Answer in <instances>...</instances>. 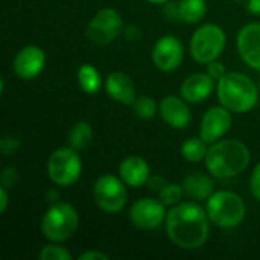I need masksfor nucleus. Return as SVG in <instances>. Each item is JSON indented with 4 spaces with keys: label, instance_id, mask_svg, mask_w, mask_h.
Returning a JSON list of instances; mask_svg holds the SVG:
<instances>
[{
    "label": "nucleus",
    "instance_id": "1",
    "mask_svg": "<svg viewBox=\"0 0 260 260\" xmlns=\"http://www.w3.org/2000/svg\"><path fill=\"white\" fill-rule=\"evenodd\" d=\"M209 215L195 203H178L166 215L169 239L184 250L203 247L209 238Z\"/></svg>",
    "mask_w": 260,
    "mask_h": 260
},
{
    "label": "nucleus",
    "instance_id": "2",
    "mask_svg": "<svg viewBox=\"0 0 260 260\" xmlns=\"http://www.w3.org/2000/svg\"><path fill=\"white\" fill-rule=\"evenodd\" d=\"M250 163L248 148L238 140L215 143L206 155V168L216 178H233L242 174Z\"/></svg>",
    "mask_w": 260,
    "mask_h": 260
},
{
    "label": "nucleus",
    "instance_id": "3",
    "mask_svg": "<svg viewBox=\"0 0 260 260\" xmlns=\"http://www.w3.org/2000/svg\"><path fill=\"white\" fill-rule=\"evenodd\" d=\"M256 84L242 73H225L218 82V98L221 104L233 113H248L257 104Z\"/></svg>",
    "mask_w": 260,
    "mask_h": 260
},
{
    "label": "nucleus",
    "instance_id": "4",
    "mask_svg": "<svg viewBox=\"0 0 260 260\" xmlns=\"http://www.w3.org/2000/svg\"><path fill=\"white\" fill-rule=\"evenodd\" d=\"M210 221L221 229H235L245 218V204L233 192H216L207 201Z\"/></svg>",
    "mask_w": 260,
    "mask_h": 260
},
{
    "label": "nucleus",
    "instance_id": "5",
    "mask_svg": "<svg viewBox=\"0 0 260 260\" xmlns=\"http://www.w3.org/2000/svg\"><path fill=\"white\" fill-rule=\"evenodd\" d=\"M78 213L67 203L53 204L44 215L41 222L43 235L52 242H64L70 239L78 229Z\"/></svg>",
    "mask_w": 260,
    "mask_h": 260
},
{
    "label": "nucleus",
    "instance_id": "6",
    "mask_svg": "<svg viewBox=\"0 0 260 260\" xmlns=\"http://www.w3.org/2000/svg\"><path fill=\"white\" fill-rule=\"evenodd\" d=\"M225 47L224 30L213 23L204 24L195 30L190 40L192 58L201 64H209L215 61Z\"/></svg>",
    "mask_w": 260,
    "mask_h": 260
},
{
    "label": "nucleus",
    "instance_id": "7",
    "mask_svg": "<svg viewBox=\"0 0 260 260\" xmlns=\"http://www.w3.org/2000/svg\"><path fill=\"white\" fill-rule=\"evenodd\" d=\"M82 172L81 157L78 155L76 149L70 148H59L52 152L47 161V174L50 180L58 186H72L78 181Z\"/></svg>",
    "mask_w": 260,
    "mask_h": 260
},
{
    "label": "nucleus",
    "instance_id": "8",
    "mask_svg": "<svg viewBox=\"0 0 260 260\" xmlns=\"http://www.w3.org/2000/svg\"><path fill=\"white\" fill-rule=\"evenodd\" d=\"M123 29V21L116 9H101L88 23L85 35L98 46H105L114 41Z\"/></svg>",
    "mask_w": 260,
    "mask_h": 260
},
{
    "label": "nucleus",
    "instance_id": "9",
    "mask_svg": "<svg viewBox=\"0 0 260 260\" xmlns=\"http://www.w3.org/2000/svg\"><path fill=\"white\" fill-rule=\"evenodd\" d=\"M94 201L107 213H119L126 204V189L122 178L102 175L94 183Z\"/></svg>",
    "mask_w": 260,
    "mask_h": 260
},
{
    "label": "nucleus",
    "instance_id": "10",
    "mask_svg": "<svg viewBox=\"0 0 260 260\" xmlns=\"http://www.w3.org/2000/svg\"><path fill=\"white\" fill-rule=\"evenodd\" d=\"M166 210L161 201L154 198H142L129 209V221L134 227L142 230H154L166 221Z\"/></svg>",
    "mask_w": 260,
    "mask_h": 260
},
{
    "label": "nucleus",
    "instance_id": "11",
    "mask_svg": "<svg viewBox=\"0 0 260 260\" xmlns=\"http://www.w3.org/2000/svg\"><path fill=\"white\" fill-rule=\"evenodd\" d=\"M184 56V49L181 41L174 35L161 37L152 50V59L157 69L161 72H174L180 67Z\"/></svg>",
    "mask_w": 260,
    "mask_h": 260
},
{
    "label": "nucleus",
    "instance_id": "12",
    "mask_svg": "<svg viewBox=\"0 0 260 260\" xmlns=\"http://www.w3.org/2000/svg\"><path fill=\"white\" fill-rule=\"evenodd\" d=\"M232 126V114L230 110H227L224 105L222 107H212L210 110L206 111L203 122H201V129H200V137L206 143H215L218 139L225 136Z\"/></svg>",
    "mask_w": 260,
    "mask_h": 260
},
{
    "label": "nucleus",
    "instance_id": "13",
    "mask_svg": "<svg viewBox=\"0 0 260 260\" xmlns=\"http://www.w3.org/2000/svg\"><path fill=\"white\" fill-rule=\"evenodd\" d=\"M44 64H46L44 52L37 46H27L18 50V53L14 58L12 67L20 79L29 81L37 78L43 72Z\"/></svg>",
    "mask_w": 260,
    "mask_h": 260
},
{
    "label": "nucleus",
    "instance_id": "14",
    "mask_svg": "<svg viewBox=\"0 0 260 260\" xmlns=\"http://www.w3.org/2000/svg\"><path fill=\"white\" fill-rule=\"evenodd\" d=\"M238 50L250 67L260 72V23H250L239 30Z\"/></svg>",
    "mask_w": 260,
    "mask_h": 260
},
{
    "label": "nucleus",
    "instance_id": "15",
    "mask_svg": "<svg viewBox=\"0 0 260 260\" xmlns=\"http://www.w3.org/2000/svg\"><path fill=\"white\" fill-rule=\"evenodd\" d=\"M160 114L163 120L175 129L187 128L192 120L189 107L186 105V102H183V99L177 96H166L161 101Z\"/></svg>",
    "mask_w": 260,
    "mask_h": 260
},
{
    "label": "nucleus",
    "instance_id": "16",
    "mask_svg": "<svg viewBox=\"0 0 260 260\" xmlns=\"http://www.w3.org/2000/svg\"><path fill=\"white\" fill-rule=\"evenodd\" d=\"M215 88V78L209 73H195L181 84V96L186 102L198 104L207 99Z\"/></svg>",
    "mask_w": 260,
    "mask_h": 260
},
{
    "label": "nucleus",
    "instance_id": "17",
    "mask_svg": "<svg viewBox=\"0 0 260 260\" xmlns=\"http://www.w3.org/2000/svg\"><path fill=\"white\" fill-rule=\"evenodd\" d=\"M105 90L110 98L125 105H134L136 102V90L131 78L123 72H113L107 76Z\"/></svg>",
    "mask_w": 260,
    "mask_h": 260
},
{
    "label": "nucleus",
    "instance_id": "18",
    "mask_svg": "<svg viewBox=\"0 0 260 260\" xmlns=\"http://www.w3.org/2000/svg\"><path fill=\"white\" fill-rule=\"evenodd\" d=\"M119 175L125 184L140 187L149 180V165L142 157H128L119 166Z\"/></svg>",
    "mask_w": 260,
    "mask_h": 260
},
{
    "label": "nucleus",
    "instance_id": "19",
    "mask_svg": "<svg viewBox=\"0 0 260 260\" xmlns=\"http://www.w3.org/2000/svg\"><path fill=\"white\" fill-rule=\"evenodd\" d=\"M213 189H215V184H213L212 178L201 172L189 174L183 181V190L187 193V197H190L197 201L210 198L213 195Z\"/></svg>",
    "mask_w": 260,
    "mask_h": 260
},
{
    "label": "nucleus",
    "instance_id": "20",
    "mask_svg": "<svg viewBox=\"0 0 260 260\" xmlns=\"http://www.w3.org/2000/svg\"><path fill=\"white\" fill-rule=\"evenodd\" d=\"M178 17L186 23H198L207 11L206 0H181L177 5Z\"/></svg>",
    "mask_w": 260,
    "mask_h": 260
},
{
    "label": "nucleus",
    "instance_id": "21",
    "mask_svg": "<svg viewBox=\"0 0 260 260\" xmlns=\"http://www.w3.org/2000/svg\"><path fill=\"white\" fill-rule=\"evenodd\" d=\"M78 81L84 93L94 94L99 91L101 87V76L99 72L91 64H82L78 70Z\"/></svg>",
    "mask_w": 260,
    "mask_h": 260
},
{
    "label": "nucleus",
    "instance_id": "22",
    "mask_svg": "<svg viewBox=\"0 0 260 260\" xmlns=\"http://www.w3.org/2000/svg\"><path fill=\"white\" fill-rule=\"evenodd\" d=\"M91 139H93V129H91L90 123H87V122H78L70 129V134H69V143L76 151L87 148L90 145Z\"/></svg>",
    "mask_w": 260,
    "mask_h": 260
},
{
    "label": "nucleus",
    "instance_id": "23",
    "mask_svg": "<svg viewBox=\"0 0 260 260\" xmlns=\"http://www.w3.org/2000/svg\"><path fill=\"white\" fill-rule=\"evenodd\" d=\"M207 146L206 142L200 137V139H187L183 145H181V155L192 163H200L203 160H206L207 155Z\"/></svg>",
    "mask_w": 260,
    "mask_h": 260
},
{
    "label": "nucleus",
    "instance_id": "24",
    "mask_svg": "<svg viewBox=\"0 0 260 260\" xmlns=\"http://www.w3.org/2000/svg\"><path fill=\"white\" fill-rule=\"evenodd\" d=\"M134 111L136 114L143 119V120H151L154 116H155V111H157V104L152 98L149 96H142V98H137L136 102H134Z\"/></svg>",
    "mask_w": 260,
    "mask_h": 260
},
{
    "label": "nucleus",
    "instance_id": "25",
    "mask_svg": "<svg viewBox=\"0 0 260 260\" xmlns=\"http://www.w3.org/2000/svg\"><path fill=\"white\" fill-rule=\"evenodd\" d=\"M183 186L178 184H166L158 193H160V201L165 206H175L180 203L181 197H183Z\"/></svg>",
    "mask_w": 260,
    "mask_h": 260
},
{
    "label": "nucleus",
    "instance_id": "26",
    "mask_svg": "<svg viewBox=\"0 0 260 260\" xmlns=\"http://www.w3.org/2000/svg\"><path fill=\"white\" fill-rule=\"evenodd\" d=\"M40 259L41 260H70L72 254L58 245H46L40 251Z\"/></svg>",
    "mask_w": 260,
    "mask_h": 260
},
{
    "label": "nucleus",
    "instance_id": "27",
    "mask_svg": "<svg viewBox=\"0 0 260 260\" xmlns=\"http://www.w3.org/2000/svg\"><path fill=\"white\" fill-rule=\"evenodd\" d=\"M0 148L3 154H14L20 148V140L14 137H5L0 143Z\"/></svg>",
    "mask_w": 260,
    "mask_h": 260
},
{
    "label": "nucleus",
    "instance_id": "28",
    "mask_svg": "<svg viewBox=\"0 0 260 260\" xmlns=\"http://www.w3.org/2000/svg\"><path fill=\"white\" fill-rule=\"evenodd\" d=\"M250 187H251V193L254 195V198L260 201V163L254 168V171H253L251 181H250Z\"/></svg>",
    "mask_w": 260,
    "mask_h": 260
},
{
    "label": "nucleus",
    "instance_id": "29",
    "mask_svg": "<svg viewBox=\"0 0 260 260\" xmlns=\"http://www.w3.org/2000/svg\"><path fill=\"white\" fill-rule=\"evenodd\" d=\"M207 73L212 76V78H215V79H221L227 72H225V67L221 64V62H216V61H212V62H209L207 64Z\"/></svg>",
    "mask_w": 260,
    "mask_h": 260
},
{
    "label": "nucleus",
    "instance_id": "30",
    "mask_svg": "<svg viewBox=\"0 0 260 260\" xmlns=\"http://www.w3.org/2000/svg\"><path fill=\"white\" fill-rule=\"evenodd\" d=\"M15 181H17V171L12 168L5 169L2 174V186L8 189V187H12L15 184Z\"/></svg>",
    "mask_w": 260,
    "mask_h": 260
},
{
    "label": "nucleus",
    "instance_id": "31",
    "mask_svg": "<svg viewBox=\"0 0 260 260\" xmlns=\"http://www.w3.org/2000/svg\"><path fill=\"white\" fill-rule=\"evenodd\" d=\"M79 260H91V259H108V256L107 254H104V253H101V251H87V253H82L79 257Z\"/></svg>",
    "mask_w": 260,
    "mask_h": 260
},
{
    "label": "nucleus",
    "instance_id": "32",
    "mask_svg": "<svg viewBox=\"0 0 260 260\" xmlns=\"http://www.w3.org/2000/svg\"><path fill=\"white\" fill-rule=\"evenodd\" d=\"M8 203H9V198H8V192H6V187H0V213H5L6 207H8Z\"/></svg>",
    "mask_w": 260,
    "mask_h": 260
},
{
    "label": "nucleus",
    "instance_id": "33",
    "mask_svg": "<svg viewBox=\"0 0 260 260\" xmlns=\"http://www.w3.org/2000/svg\"><path fill=\"white\" fill-rule=\"evenodd\" d=\"M247 8L250 12L260 15V0H247Z\"/></svg>",
    "mask_w": 260,
    "mask_h": 260
},
{
    "label": "nucleus",
    "instance_id": "34",
    "mask_svg": "<svg viewBox=\"0 0 260 260\" xmlns=\"http://www.w3.org/2000/svg\"><path fill=\"white\" fill-rule=\"evenodd\" d=\"M148 2L155 3V5H160V3H166V2H169V0H148Z\"/></svg>",
    "mask_w": 260,
    "mask_h": 260
},
{
    "label": "nucleus",
    "instance_id": "35",
    "mask_svg": "<svg viewBox=\"0 0 260 260\" xmlns=\"http://www.w3.org/2000/svg\"><path fill=\"white\" fill-rule=\"evenodd\" d=\"M235 2H238V3H241V2H244V0H235Z\"/></svg>",
    "mask_w": 260,
    "mask_h": 260
},
{
    "label": "nucleus",
    "instance_id": "36",
    "mask_svg": "<svg viewBox=\"0 0 260 260\" xmlns=\"http://www.w3.org/2000/svg\"><path fill=\"white\" fill-rule=\"evenodd\" d=\"M259 93H260V85H259Z\"/></svg>",
    "mask_w": 260,
    "mask_h": 260
}]
</instances>
